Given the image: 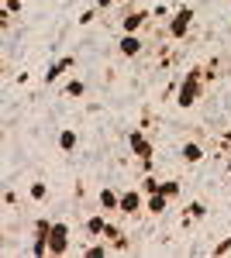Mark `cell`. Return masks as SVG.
Returning a JSON list of instances; mask_svg holds the SVG:
<instances>
[{
  "instance_id": "cell-20",
  "label": "cell",
  "mask_w": 231,
  "mask_h": 258,
  "mask_svg": "<svg viewBox=\"0 0 231 258\" xmlns=\"http://www.w3.org/2000/svg\"><path fill=\"white\" fill-rule=\"evenodd\" d=\"M159 193H166L169 200H179L183 197V182H179V179H162V189H159Z\"/></svg>"
},
{
  "instance_id": "cell-13",
  "label": "cell",
  "mask_w": 231,
  "mask_h": 258,
  "mask_svg": "<svg viewBox=\"0 0 231 258\" xmlns=\"http://www.w3.org/2000/svg\"><path fill=\"white\" fill-rule=\"evenodd\" d=\"M97 203H100V210H107V214H117V210H121V193H117L114 186H104V189L97 193Z\"/></svg>"
},
{
  "instance_id": "cell-22",
  "label": "cell",
  "mask_w": 231,
  "mask_h": 258,
  "mask_svg": "<svg viewBox=\"0 0 231 258\" xmlns=\"http://www.w3.org/2000/svg\"><path fill=\"white\" fill-rule=\"evenodd\" d=\"M111 248H114L117 255H124V251H131V238H128V234L121 231V234H117V238L111 241Z\"/></svg>"
},
{
  "instance_id": "cell-11",
  "label": "cell",
  "mask_w": 231,
  "mask_h": 258,
  "mask_svg": "<svg viewBox=\"0 0 231 258\" xmlns=\"http://www.w3.org/2000/svg\"><path fill=\"white\" fill-rule=\"evenodd\" d=\"M179 159H183V165H200V162L207 159V148L200 141H183L179 145Z\"/></svg>"
},
{
  "instance_id": "cell-19",
  "label": "cell",
  "mask_w": 231,
  "mask_h": 258,
  "mask_svg": "<svg viewBox=\"0 0 231 258\" xmlns=\"http://www.w3.org/2000/svg\"><path fill=\"white\" fill-rule=\"evenodd\" d=\"M28 197L35 200V203H41V200H49V182H41V179H35V182H28Z\"/></svg>"
},
{
  "instance_id": "cell-24",
  "label": "cell",
  "mask_w": 231,
  "mask_h": 258,
  "mask_svg": "<svg viewBox=\"0 0 231 258\" xmlns=\"http://www.w3.org/2000/svg\"><path fill=\"white\" fill-rule=\"evenodd\" d=\"M14 18H18V14H11L7 7H0V28H4V31H11V24H14Z\"/></svg>"
},
{
  "instance_id": "cell-14",
  "label": "cell",
  "mask_w": 231,
  "mask_h": 258,
  "mask_svg": "<svg viewBox=\"0 0 231 258\" xmlns=\"http://www.w3.org/2000/svg\"><path fill=\"white\" fill-rule=\"evenodd\" d=\"M56 145H59V152H66V155H73L79 148V135H76V127H62L56 135Z\"/></svg>"
},
{
  "instance_id": "cell-9",
  "label": "cell",
  "mask_w": 231,
  "mask_h": 258,
  "mask_svg": "<svg viewBox=\"0 0 231 258\" xmlns=\"http://www.w3.org/2000/svg\"><path fill=\"white\" fill-rule=\"evenodd\" d=\"M117 52H121L124 59H138V55L145 52V38H142V35H128V31H121Z\"/></svg>"
},
{
  "instance_id": "cell-1",
  "label": "cell",
  "mask_w": 231,
  "mask_h": 258,
  "mask_svg": "<svg viewBox=\"0 0 231 258\" xmlns=\"http://www.w3.org/2000/svg\"><path fill=\"white\" fill-rule=\"evenodd\" d=\"M207 90V80H204V66H190L183 76H179V90H176V107L179 110H193L200 97Z\"/></svg>"
},
{
  "instance_id": "cell-18",
  "label": "cell",
  "mask_w": 231,
  "mask_h": 258,
  "mask_svg": "<svg viewBox=\"0 0 231 258\" xmlns=\"http://www.w3.org/2000/svg\"><path fill=\"white\" fill-rule=\"evenodd\" d=\"M138 186H142V193L149 197V193H159V189H162V179H155L152 172H142V179H138Z\"/></svg>"
},
{
  "instance_id": "cell-10",
  "label": "cell",
  "mask_w": 231,
  "mask_h": 258,
  "mask_svg": "<svg viewBox=\"0 0 231 258\" xmlns=\"http://www.w3.org/2000/svg\"><path fill=\"white\" fill-rule=\"evenodd\" d=\"M107 224H111V214H107V210H100V214H90V217L83 220V234H86V238H104Z\"/></svg>"
},
{
  "instance_id": "cell-8",
  "label": "cell",
  "mask_w": 231,
  "mask_h": 258,
  "mask_svg": "<svg viewBox=\"0 0 231 258\" xmlns=\"http://www.w3.org/2000/svg\"><path fill=\"white\" fill-rule=\"evenodd\" d=\"M49 231H52V220L49 217L35 220V227H31V244H28V251H31L35 258L49 255Z\"/></svg>"
},
{
  "instance_id": "cell-26",
  "label": "cell",
  "mask_w": 231,
  "mask_h": 258,
  "mask_svg": "<svg viewBox=\"0 0 231 258\" xmlns=\"http://www.w3.org/2000/svg\"><path fill=\"white\" fill-rule=\"evenodd\" d=\"M0 4H4L11 14H21V7H24V0H0Z\"/></svg>"
},
{
  "instance_id": "cell-25",
  "label": "cell",
  "mask_w": 231,
  "mask_h": 258,
  "mask_svg": "<svg viewBox=\"0 0 231 258\" xmlns=\"http://www.w3.org/2000/svg\"><path fill=\"white\" fill-rule=\"evenodd\" d=\"M228 251H231V234L224 241H217V244L211 248V255H228Z\"/></svg>"
},
{
  "instance_id": "cell-15",
  "label": "cell",
  "mask_w": 231,
  "mask_h": 258,
  "mask_svg": "<svg viewBox=\"0 0 231 258\" xmlns=\"http://www.w3.org/2000/svg\"><path fill=\"white\" fill-rule=\"evenodd\" d=\"M207 217V203L204 200H190L187 207H183V224H197V220Z\"/></svg>"
},
{
  "instance_id": "cell-23",
  "label": "cell",
  "mask_w": 231,
  "mask_h": 258,
  "mask_svg": "<svg viewBox=\"0 0 231 258\" xmlns=\"http://www.w3.org/2000/svg\"><path fill=\"white\" fill-rule=\"evenodd\" d=\"M169 14H173V11H169L166 4H155V7H152V21H155V24H166Z\"/></svg>"
},
{
  "instance_id": "cell-28",
  "label": "cell",
  "mask_w": 231,
  "mask_h": 258,
  "mask_svg": "<svg viewBox=\"0 0 231 258\" xmlns=\"http://www.w3.org/2000/svg\"><path fill=\"white\" fill-rule=\"evenodd\" d=\"M18 197H14V189H4V207H14Z\"/></svg>"
},
{
  "instance_id": "cell-4",
  "label": "cell",
  "mask_w": 231,
  "mask_h": 258,
  "mask_svg": "<svg viewBox=\"0 0 231 258\" xmlns=\"http://www.w3.org/2000/svg\"><path fill=\"white\" fill-rule=\"evenodd\" d=\"M117 24H121V31H128V35H142V31H145L149 24H155V21H152V11H149V7H128Z\"/></svg>"
},
{
  "instance_id": "cell-2",
  "label": "cell",
  "mask_w": 231,
  "mask_h": 258,
  "mask_svg": "<svg viewBox=\"0 0 231 258\" xmlns=\"http://www.w3.org/2000/svg\"><path fill=\"white\" fill-rule=\"evenodd\" d=\"M193 21H197V11H193L190 4L176 7L173 14H169V21L162 24V28H166V38H169V41H183L193 31Z\"/></svg>"
},
{
  "instance_id": "cell-3",
  "label": "cell",
  "mask_w": 231,
  "mask_h": 258,
  "mask_svg": "<svg viewBox=\"0 0 231 258\" xmlns=\"http://www.w3.org/2000/svg\"><path fill=\"white\" fill-rule=\"evenodd\" d=\"M128 148H131V155L142 162V172H152L155 145H152V138L145 135V127H131V131H128Z\"/></svg>"
},
{
  "instance_id": "cell-7",
  "label": "cell",
  "mask_w": 231,
  "mask_h": 258,
  "mask_svg": "<svg viewBox=\"0 0 231 258\" xmlns=\"http://www.w3.org/2000/svg\"><path fill=\"white\" fill-rule=\"evenodd\" d=\"M49 255L52 258L69 255V224H66V220H52V231H49Z\"/></svg>"
},
{
  "instance_id": "cell-5",
  "label": "cell",
  "mask_w": 231,
  "mask_h": 258,
  "mask_svg": "<svg viewBox=\"0 0 231 258\" xmlns=\"http://www.w3.org/2000/svg\"><path fill=\"white\" fill-rule=\"evenodd\" d=\"M73 69H76V55H59V59H52L49 66H45V73H41V83H45V86H56V83H59V80H66Z\"/></svg>"
},
{
  "instance_id": "cell-27",
  "label": "cell",
  "mask_w": 231,
  "mask_h": 258,
  "mask_svg": "<svg viewBox=\"0 0 231 258\" xmlns=\"http://www.w3.org/2000/svg\"><path fill=\"white\" fill-rule=\"evenodd\" d=\"M97 7H100V11H114L117 7V0H94Z\"/></svg>"
},
{
  "instance_id": "cell-12",
  "label": "cell",
  "mask_w": 231,
  "mask_h": 258,
  "mask_svg": "<svg viewBox=\"0 0 231 258\" xmlns=\"http://www.w3.org/2000/svg\"><path fill=\"white\" fill-rule=\"evenodd\" d=\"M169 207H173V200L166 197V193H149L145 197V214H152V217H166Z\"/></svg>"
},
{
  "instance_id": "cell-29",
  "label": "cell",
  "mask_w": 231,
  "mask_h": 258,
  "mask_svg": "<svg viewBox=\"0 0 231 258\" xmlns=\"http://www.w3.org/2000/svg\"><path fill=\"white\" fill-rule=\"evenodd\" d=\"M228 189H231V172H228Z\"/></svg>"
},
{
  "instance_id": "cell-16",
  "label": "cell",
  "mask_w": 231,
  "mask_h": 258,
  "mask_svg": "<svg viewBox=\"0 0 231 258\" xmlns=\"http://www.w3.org/2000/svg\"><path fill=\"white\" fill-rule=\"evenodd\" d=\"M111 251H114V248H111L104 238H97L94 244H83V248H79V255H83V258H107Z\"/></svg>"
},
{
  "instance_id": "cell-17",
  "label": "cell",
  "mask_w": 231,
  "mask_h": 258,
  "mask_svg": "<svg viewBox=\"0 0 231 258\" xmlns=\"http://www.w3.org/2000/svg\"><path fill=\"white\" fill-rule=\"evenodd\" d=\"M69 100H79V97H86V80H79V76H73V80L66 83V90H62Z\"/></svg>"
},
{
  "instance_id": "cell-21",
  "label": "cell",
  "mask_w": 231,
  "mask_h": 258,
  "mask_svg": "<svg viewBox=\"0 0 231 258\" xmlns=\"http://www.w3.org/2000/svg\"><path fill=\"white\" fill-rule=\"evenodd\" d=\"M97 14H104V11H100V7H97V4H94V7H86V11H79V28H86V24H94V21H97Z\"/></svg>"
},
{
  "instance_id": "cell-6",
  "label": "cell",
  "mask_w": 231,
  "mask_h": 258,
  "mask_svg": "<svg viewBox=\"0 0 231 258\" xmlns=\"http://www.w3.org/2000/svg\"><path fill=\"white\" fill-rule=\"evenodd\" d=\"M117 214L128 217V220H138L142 214H145V193H142V186L121 193V210H117Z\"/></svg>"
}]
</instances>
